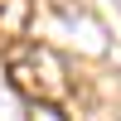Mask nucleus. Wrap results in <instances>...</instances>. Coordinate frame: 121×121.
Listing matches in <instances>:
<instances>
[{"label": "nucleus", "mask_w": 121, "mask_h": 121, "mask_svg": "<svg viewBox=\"0 0 121 121\" xmlns=\"http://www.w3.org/2000/svg\"><path fill=\"white\" fill-rule=\"evenodd\" d=\"M5 78L19 97H29V107H39V102L58 107L68 97V63L58 58V48L39 44V39L5 48Z\"/></svg>", "instance_id": "obj_1"}, {"label": "nucleus", "mask_w": 121, "mask_h": 121, "mask_svg": "<svg viewBox=\"0 0 121 121\" xmlns=\"http://www.w3.org/2000/svg\"><path fill=\"white\" fill-rule=\"evenodd\" d=\"M29 0H0V44L5 48H15V44H24V29H29Z\"/></svg>", "instance_id": "obj_2"}, {"label": "nucleus", "mask_w": 121, "mask_h": 121, "mask_svg": "<svg viewBox=\"0 0 121 121\" xmlns=\"http://www.w3.org/2000/svg\"><path fill=\"white\" fill-rule=\"evenodd\" d=\"M29 121H73L63 112V107H48V102H39V107H29Z\"/></svg>", "instance_id": "obj_3"}]
</instances>
